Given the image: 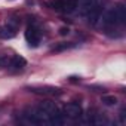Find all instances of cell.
Masks as SVG:
<instances>
[{
	"label": "cell",
	"instance_id": "cell-1",
	"mask_svg": "<svg viewBox=\"0 0 126 126\" xmlns=\"http://www.w3.org/2000/svg\"><path fill=\"white\" fill-rule=\"evenodd\" d=\"M50 8L58 12L71 14L77 9V0H52Z\"/></svg>",
	"mask_w": 126,
	"mask_h": 126
},
{
	"label": "cell",
	"instance_id": "cell-2",
	"mask_svg": "<svg viewBox=\"0 0 126 126\" xmlns=\"http://www.w3.org/2000/svg\"><path fill=\"white\" fill-rule=\"evenodd\" d=\"M102 21V25L105 28H111L114 25H119V19H117V14H116V9L114 8H110L107 9L104 14H101V19Z\"/></svg>",
	"mask_w": 126,
	"mask_h": 126
},
{
	"label": "cell",
	"instance_id": "cell-3",
	"mask_svg": "<svg viewBox=\"0 0 126 126\" xmlns=\"http://www.w3.org/2000/svg\"><path fill=\"white\" fill-rule=\"evenodd\" d=\"M25 40L27 43L31 46V47H37L39 43H40V33L36 27L30 25L27 30H25Z\"/></svg>",
	"mask_w": 126,
	"mask_h": 126
},
{
	"label": "cell",
	"instance_id": "cell-4",
	"mask_svg": "<svg viewBox=\"0 0 126 126\" xmlns=\"http://www.w3.org/2000/svg\"><path fill=\"white\" fill-rule=\"evenodd\" d=\"M64 114H65L67 117H70V119H79V117L83 114V110H82L80 104H77V102H70V104L65 105Z\"/></svg>",
	"mask_w": 126,
	"mask_h": 126
},
{
	"label": "cell",
	"instance_id": "cell-5",
	"mask_svg": "<svg viewBox=\"0 0 126 126\" xmlns=\"http://www.w3.org/2000/svg\"><path fill=\"white\" fill-rule=\"evenodd\" d=\"M101 14H102V5H95L89 12H88V19H89V24L91 25H96L101 19Z\"/></svg>",
	"mask_w": 126,
	"mask_h": 126
},
{
	"label": "cell",
	"instance_id": "cell-6",
	"mask_svg": "<svg viewBox=\"0 0 126 126\" xmlns=\"http://www.w3.org/2000/svg\"><path fill=\"white\" fill-rule=\"evenodd\" d=\"M30 92L37 94V95H46V96H53V95H61V89L56 88H30Z\"/></svg>",
	"mask_w": 126,
	"mask_h": 126
},
{
	"label": "cell",
	"instance_id": "cell-7",
	"mask_svg": "<svg viewBox=\"0 0 126 126\" xmlns=\"http://www.w3.org/2000/svg\"><path fill=\"white\" fill-rule=\"evenodd\" d=\"M96 5L95 0H80V2H77V6H79V14L82 16H86L88 12Z\"/></svg>",
	"mask_w": 126,
	"mask_h": 126
},
{
	"label": "cell",
	"instance_id": "cell-8",
	"mask_svg": "<svg viewBox=\"0 0 126 126\" xmlns=\"http://www.w3.org/2000/svg\"><path fill=\"white\" fill-rule=\"evenodd\" d=\"M40 108H43L49 116H53V114H56V113H59V110H58V107H56V104L53 102V101H49V99H46V101H43L42 104H40Z\"/></svg>",
	"mask_w": 126,
	"mask_h": 126
},
{
	"label": "cell",
	"instance_id": "cell-9",
	"mask_svg": "<svg viewBox=\"0 0 126 126\" xmlns=\"http://www.w3.org/2000/svg\"><path fill=\"white\" fill-rule=\"evenodd\" d=\"M114 9H116V14H117L119 24H120V25H125V24H126V6H125V3L116 5Z\"/></svg>",
	"mask_w": 126,
	"mask_h": 126
},
{
	"label": "cell",
	"instance_id": "cell-10",
	"mask_svg": "<svg viewBox=\"0 0 126 126\" xmlns=\"http://www.w3.org/2000/svg\"><path fill=\"white\" fill-rule=\"evenodd\" d=\"M15 34H16V30L12 28V27L8 25V24H6L5 27L0 28V37H2V39H14Z\"/></svg>",
	"mask_w": 126,
	"mask_h": 126
},
{
	"label": "cell",
	"instance_id": "cell-11",
	"mask_svg": "<svg viewBox=\"0 0 126 126\" xmlns=\"http://www.w3.org/2000/svg\"><path fill=\"white\" fill-rule=\"evenodd\" d=\"M27 65V61H25V58H22L21 55H15V56H12V61H11V67H14V68H24Z\"/></svg>",
	"mask_w": 126,
	"mask_h": 126
},
{
	"label": "cell",
	"instance_id": "cell-12",
	"mask_svg": "<svg viewBox=\"0 0 126 126\" xmlns=\"http://www.w3.org/2000/svg\"><path fill=\"white\" fill-rule=\"evenodd\" d=\"M101 101H102V104H105V105H116V104H117V98H116L114 95H104V96L101 98Z\"/></svg>",
	"mask_w": 126,
	"mask_h": 126
},
{
	"label": "cell",
	"instance_id": "cell-13",
	"mask_svg": "<svg viewBox=\"0 0 126 126\" xmlns=\"http://www.w3.org/2000/svg\"><path fill=\"white\" fill-rule=\"evenodd\" d=\"M12 56L9 55H0V67H9L11 65Z\"/></svg>",
	"mask_w": 126,
	"mask_h": 126
},
{
	"label": "cell",
	"instance_id": "cell-14",
	"mask_svg": "<svg viewBox=\"0 0 126 126\" xmlns=\"http://www.w3.org/2000/svg\"><path fill=\"white\" fill-rule=\"evenodd\" d=\"M74 45H71V43H62V45H59V46H56L53 50H64V49H70V47H73Z\"/></svg>",
	"mask_w": 126,
	"mask_h": 126
},
{
	"label": "cell",
	"instance_id": "cell-15",
	"mask_svg": "<svg viewBox=\"0 0 126 126\" xmlns=\"http://www.w3.org/2000/svg\"><path fill=\"white\" fill-rule=\"evenodd\" d=\"M8 25H11L12 28H15V30H16V27L19 25V21H18V19H15V18H9V19H8Z\"/></svg>",
	"mask_w": 126,
	"mask_h": 126
},
{
	"label": "cell",
	"instance_id": "cell-16",
	"mask_svg": "<svg viewBox=\"0 0 126 126\" xmlns=\"http://www.w3.org/2000/svg\"><path fill=\"white\" fill-rule=\"evenodd\" d=\"M58 31H59L61 36H67V34H70V28H68V27H61Z\"/></svg>",
	"mask_w": 126,
	"mask_h": 126
},
{
	"label": "cell",
	"instance_id": "cell-17",
	"mask_svg": "<svg viewBox=\"0 0 126 126\" xmlns=\"http://www.w3.org/2000/svg\"><path fill=\"white\" fill-rule=\"evenodd\" d=\"M95 2H96V3H98V5H102V3H104V2H107V0H95Z\"/></svg>",
	"mask_w": 126,
	"mask_h": 126
}]
</instances>
